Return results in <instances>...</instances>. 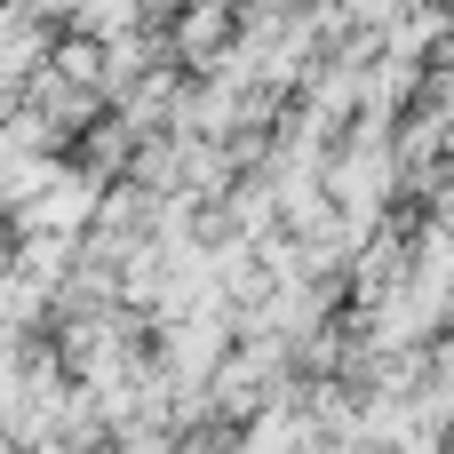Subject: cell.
<instances>
[{
    "instance_id": "1",
    "label": "cell",
    "mask_w": 454,
    "mask_h": 454,
    "mask_svg": "<svg viewBox=\"0 0 454 454\" xmlns=\"http://www.w3.org/2000/svg\"><path fill=\"white\" fill-rule=\"evenodd\" d=\"M32 215H40V223H48L56 239H64V231H72L80 215H96V176H56V184H48L40 200H32Z\"/></svg>"
},
{
    "instance_id": "2",
    "label": "cell",
    "mask_w": 454,
    "mask_h": 454,
    "mask_svg": "<svg viewBox=\"0 0 454 454\" xmlns=\"http://www.w3.org/2000/svg\"><path fill=\"white\" fill-rule=\"evenodd\" d=\"M64 80H104V56H96L88 40H72V48H64Z\"/></svg>"
}]
</instances>
